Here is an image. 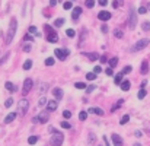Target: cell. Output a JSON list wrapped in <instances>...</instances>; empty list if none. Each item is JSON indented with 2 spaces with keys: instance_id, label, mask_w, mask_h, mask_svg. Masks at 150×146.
Segmentation results:
<instances>
[{
  "instance_id": "bcb514c9",
  "label": "cell",
  "mask_w": 150,
  "mask_h": 146,
  "mask_svg": "<svg viewBox=\"0 0 150 146\" xmlns=\"http://www.w3.org/2000/svg\"><path fill=\"white\" fill-rule=\"evenodd\" d=\"M45 104H47V98H45V97H42L41 99H40V107H44Z\"/></svg>"
},
{
  "instance_id": "52a82bcc",
  "label": "cell",
  "mask_w": 150,
  "mask_h": 146,
  "mask_svg": "<svg viewBox=\"0 0 150 146\" xmlns=\"http://www.w3.org/2000/svg\"><path fill=\"white\" fill-rule=\"evenodd\" d=\"M54 53H55V56H57L60 60H64V58L69 56V53H70V51H69V50H60V48H57L55 51H54Z\"/></svg>"
},
{
  "instance_id": "8d00e7d4",
  "label": "cell",
  "mask_w": 150,
  "mask_h": 146,
  "mask_svg": "<svg viewBox=\"0 0 150 146\" xmlns=\"http://www.w3.org/2000/svg\"><path fill=\"white\" fill-rule=\"evenodd\" d=\"M12 104H13V99H12V98H9V99H6L4 107H6V108H9V107H12Z\"/></svg>"
},
{
  "instance_id": "ba28073f",
  "label": "cell",
  "mask_w": 150,
  "mask_h": 146,
  "mask_svg": "<svg viewBox=\"0 0 150 146\" xmlns=\"http://www.w3.org/2000/svg\"><path fill=\"white\" fill-rule=\"evenodd\" d=\"M112 143H114V146H122L124 145V143H122L121 136H120V135H117V133H114V135H112Z\"/></svg>"
},
{
  "instance_id": "cb8c5ba5",
  "label": "cell",
  "mask_w": 150,
  "mask_h": 146,
  "mask_svg": "<svg viewBox=\"0 0 150 146\" xmlns=\"http://www.w3.org/2000/svg\"><path fill=\"white\" fill-rule=\"evenodd\" d=\"M88 140H89V143H91V145H95V143H96V136H95L93 133H91Z\"/></svg>"
},
{
  "instance_id": "5b68a950",
  "label": "cell",
  "mask_w": 150,
  "mask_h": 146,
  "mask_svg": "<svg viewBox=\"0 0 150 146\" xmlns=\"http://www.w3.org/2000/svg\"><path fill=\"white\" fill-rule=\"evenodd\" d=\"M32 85H34V82H32V79H25V82H23V89H22V94L23 95H26V94H29L31 92V89H32Z\"/></svg>"
},
{
  "instance_id": "680465c9",
  "label": "cell",
  "mask_w": 150,
  "mask_h": 146,
  "mask_svg": "<svg viewBox=\"0 0 150 146\" xmlns=\"http://www.w3.org/2000/svg\"><path fill=\"white\" fill-rule=\"evenodd\" d=\"M32 123H40V121H38V118H37V117H34V118H32Z\"/></svg>"
},
{
  "instance_id": "60d3db41",
  "label": "cell",
  "mask_w": 150,
  "mask_h": 146,
  "mask_svg": "<svg viewBox=\"0 0 150 146\" xmlns=\"http://www.w3.org/2000/svg\"><path fill=\"white\" fill-rule=\"evenodd\" d=\"M142 28H143L144 31H149V29H150V22H143Z\"/></svg>"
},
{
  "instance_id": "e0dca14e",
  "label": "cell",
  "mask_w": 150,
  "mask_h": 146,
  "mask_svg": "<svg viewBox=\"0 0 150 146\" xmlns=\"http://www.w3.org/2000/svg\"><path fill=\"white\" fill-rule=\"evenodd\" d=\"M120 85H121V89H122V91H128V89H130V86H131L130 80H122Z\"/></svg>"
},
{
  "instance_id": "681fc988",
  "label": "cell",
  "mask_w": 150,
  "mask_h": 146,
  "mask_svg": "<svg viewBox=\"0 0 150 146\" xmlns=\"http://www.w3.org/2000/svg\"><path fill=\"white\" fill-rule=\"evenodd\" d=\"M61 127H63V129H70V123H67V121H63V123H61Z\"/></svg>"
},
{
  "instance_id": "4fadbf2b",
  "label": "cell",
  "mask_w": 150,
  "mask_h": 146,
  "mask_svg": "<svg viewBox=\"0 0 150 146\" xmlns=\"http://www.w3.org/2000/svg\"><path fill=\"white\" fill-rule=\"evenodd\" d=\"M80 15H82V7H79V6H77V7H74V9H73V13H71V18L76 21Z\"/></svg>"
},
{
  "instance_id": "9f6ffc18",
  "label": "cell",
  "mask_w": 150,
  "mask_h": 146,
  "mask_svg": "<svg viewBox=\"0 0 150 146\" xmlns=\"http://www.w3.org/2000/svg\"><path fill=\"white\" fill-rule=\"evenodd\" d=\"M57 4V0H50V6H55Z\"/></svg>"
},
{
  "instance_id": "277c9868",
  "label": "cell",
  "mask_w": 150,
  "mask_h": 146,
  "mask_svg": "<svg viewBox=\"0 0 150 146\" xmlns=\"http://www.w3.org/2000/svg\"><path fill=\"white\" fill-rule=\"evenodd\" d=\"M136 25H137V13H136V10L131 7V9H130V21H128V26H130L131 29H134Z\"/></svg>"
},
{
  "instance_id": "e575fe53",
  "label": "cell",
  "mask_w": 150,
  "mask_h": 146,
  "mask_svg": "<svg viewBox=\"0 0 150 146\" xmlns=\"http://www.w3.org/2000/svg\"><path fill=\"white\" fill-rule=\"evenodd\" d=\"M147 95V92H146V89H140V92H139V99H143V98Z\"/></svg>"
},
{
  "instance_id": "d6a6232c",
  "label": "cell",
  "mask_w": 150,
  "mask_h": 146,
  "mask_svg": "<svg viewBox=\"0 0 150 146\" xmlns=\"http://www.w3.org/2000/svg\"><path fill=\"white\" fill-rule=\"evenodd\" d=\"M79 118H80L82 121H85V120L88 118V113H86V111H82V113L79 114Z\"/></svg>"
},
{
  "instance_id": "c3c4849f",
  "label": "cell",
  "mask_w": 150,
  "mask_h": 146,
  "mask_svg": "<svg viewBox=\"0 0 150 146\" xmlns=\"http://www.w3.org/2000/svg\"><path fill=\"white\" fill-rule=\"evenodd\" d=\"M130 72H131V66H127V67H124V70L121 73L124 75V73H130Z\"/></svg>"
},
{
  "instance_id": "f6af8a7d",
  "label": "cell",
  "mask_w": 150,
  "mask_h": 146,
  "mask_svg": "<svg viewBox=\"0 0 150 146\" xmlns=\"http://www.w3.org/2000/svg\"><path fill=\"white\" fill-rule=\"evenodd\" d=\"M63 115H64V118H70L71 117V113L69 110H66V111H63Z\"/></svg>"
},
{
  "instance_id": "d4e9b609",
  "label": "cell",
  "mask_w": 150,
  "mask_h": 146,
  "mask_svg": "<svg viewBox=\"0 0 150 146\" xmlns=\"http://www.w3.org/2000/svg\"><path fill=\"white\" fill-rule=\"evenodd\" d=\"M28 31H29V34H34V35L40 37V32L37 31V28H35V26H29V29H28Z\"/></svg>"
},
{
  "instance_id": "603a6c76",
  "label": "cell",
  "mask_w": 150,
  "mask_h": 146,
  "mask_svg": "<svg viewBox=\"0 0 150 146\" xmlns=\"http://www.w3.org/2000/svg\"><path fill=\"white\" fill-rule=\"evenodd\" d=\"M31 67H32V60H26V61L23 63V69H25V70H29Z\"/></svg>"
},
{
  "instance_id": "5bb4252c",
  "label": "cell",
  "mask_w": 150,
  "mask_h": 146,
  "mask_svg": "<svg viewBox=\"0 0 150 146\" xmlns=\"http://www.w3.org/2000/svg\"><path fill=\"white\" fill-rule=\"evenodd\" d=\"M52 95H54L55 99H61V98H63V91H61L60 88H55V89L52 91Z\"/></svg>"
},
{
  "instance_id": "7a4b0ae2",
  "label": "cell",
  "mask_w": 150,
  "mask_h": 146,
  "mask_svg": "<svg viewBox=\"0 0 150 146\" xmlns=\"http://www.w3.org/2000/svg\"><path fill=\"white\" fill-rule=\"evenodd\" d=\"M63 140H64V136H63V133H60V132H55V133L51 136L50 143H51V146H61V145H63Z\"/></svg>"
},
{
  "instance_id": "1f68e13d",
  "label": "cell",
  "mask_w": 150,
  "mask_h": 146,
  "mask_svg": "<svg viewBox=\"0 0 150 146\" xmlns=\"http://www.w3.org/2000/svg\"><path fill=\"white\" fill-rule=\"evenodd\" d=\"M41 88H40V91L41 92H45L47 89H48V83H44V82H41V85H40Z\"/></svg>"
},
{
  "instance_id": "7bdbcfd3",
  "label": "cell",
  "mask_w": 150,
  "mask_h": 146,
  "mask_svg": "<svg viewBox=\"0 0 150 146\" xmlns=\"http://www.w3.org/2000/svg\"><path fill=\"white\" fill-rule=\"evenodd\" d=\"M45 64H47V66H52V64H54V58H52V57H48V58L45 60Z\"/></svg>"
},
{
  "instance_id": "f546056e",
  "label": "cell",
  "mask_w": 150,
  "mask_h": 146,
  "mask_svg": "<svg viewBox=\"0 0 150 146\" xmlns=\"http://www.w3.org/2000/svg\"><path fill=\"white\" fill-rule=\"evenodd\" d=\"M63 24H64V19H61V18H60V19H57V21L54 22V25H55L57 28H60V26H63Z\"/></svg>"
},
{
  "instance_id": "2e32d148",
  "label": "cell",
  "mask_w": 150,
  "mask_h": 146,
  "mask_svg": "<svg viewBox=\"0 0 150 146\" xmlns=\"http://www.w3.org/2000/svg\"><path fill=\"white\" fill-rule=\"evenodd\" d=\"M15 118H16V113H10L9 115H6V118H4V123H6V124H9V123H12Z\"/></svg>"
},
{
  "instance_id": "91938a15",
  "label": "cell",
  "mask_w": 150,
  "mask_h": 146,
  "mask_svg": "<svg viewBox=\"0 0 150 146\" xmlns=\"http://www.w3.org/2000/svg\"><path fill=\"white\" fill-rule=\"evenodd\" d=\"M133 146H142V145L140 143H136V145H133Z\"/></svg>"
},
{
  "instance_id": "3957f363",
  "label": "cell",
  "mask_w": 150,
  "mask_h": 146,
  "mask_svg": "<svg viewBox=\"0 0 150 146\" xmlns=\"http://www.w3.org/2000/svg\"><path fill=\"white\" fill-rule=\"evenodd\" d=\"M28 108H29V101L25 99V98L21 99L19 104H18V111H19V114H21V115H25L26 111H28Z\"/></svg>"
},
{
  "instance_id": "f1b7e54d",
  "label": "cell",
  "mask_w": 150,
  "mask_h": 146,
  "mask_svg": "<svg viewBox=\"0 0 150 146\" xmlns=\"http://www.w3.org/2000/svg\"><path fill=\"white\" fill-rule=\"evenodd\" d=\"M63 7H64V10H70V9L73 7V3H71V1H66Z\"/></svg>"
},
{
  "instance_id": "7c38bea8",
  "label": "cell",
  "mask_w": 150,
  "mask_h": 146,
  "mask_svg": "<svg viewBox=\"0 0 150 146\" xmlns=\"http://www.w3.org/2000/svg\"><path fill=\"white\" fill-rule=\"evenodd\" d=\"M88 113L96 114V115H103V110H102V108H98V107H91V108L88 110Z\"/></svg>"
},
{
  "instance_id": "83f0119b",
  "label": "cell",
  "mask_w": 150,
  "mask_h": 146,
  "mask_svg": "<svg viewBox=\"0 0 150 146\" xmlns=\"http://www.w3.org/2000/svg\"><path fill=\"white\" fill-rule=\"evenodd\" d=\"M86 79H88V80H95V79H96V75H95L93 72H92V73L89 72V73L86 75Z\"/></svg>"
},
{
  "instance_id": "9c48e42d",
  "label": "cell",
  "mask_w": 150,
  "mask_h": 146,
  "mask_svg": "<svg viewBox=\"0 0 150 146\" xmlns=\"http://www.w3.org/2000/svg\"><path fill=\"white\" fill-rule=\"evenodd\" d=\"M47 41H48V43H57V41H58V35H57L55 31L48 32V35H47Z\"/></svg>"
},
{
  "instance_id": "30bf717a",
  "label": "cell",
  "mask_w": 150,
  "mask_h": 146,
  "mask_svg": "<svg viewBox=\"0 0 150 146\" xmlns=\"http://www.w3.org/2000/svg\"><path fill=\"white\" fill-rule=\"evenodd\" d=\"M98 18H99L100 21H109V19H111V13H109L108 10H100Z\"/></svg>"
},
{
  "instance_id": "f907efd6",
  "label": "cell",
  "mask_w": 150,
  "mask_h": 146,
  "mask_svg": "<svg viewBox=\"0 0 150 146\" xmlns=\"http://www.w3.org/2000/svg\"><path fill=\"white\" fill-rule=\"evenodd\" d=\"M100 72H102V67H100V66H96V67L93 69V73H95V75H96V73H100Z\"/></svg>"
},
{
  "instance_id": "b9f144b4",
  "label": "cell",
  "mask_w": 150,
  "mask_h": 146,
  "mask_svg": "<svg viewBox=\"0 0 150 146\" xmlns=\"http://www.w3.org/2000/svg\"><path fill=\"white\" fill-rule=\"evenodd\" d=\"M86 6H88L89 9H92V7L95 6V1H93V0H86Z\"/></svg>"
},
{
  "instance_id": "f5cc1de1",
  "label": "cell",
  "mask_w": 150,
  "mask_h": 146,
  "mask_svg": "<svg viewBox=\"0 0 150 146\" xmlns=\"http://www.w3.org/2000/svg\"><path fill=\"white\" fill-rule=\"evenodd\" d=\"M105 73H106L108 76H112V69H111V67H108V69L105 70Z\"/></svg>"
},
{
  "instance_id": "ffe728a7",
  "label": "cell",
  "mask_w": 150,
  "mask_h": 146,
  "mask_svg": "<svg viewBox=\"0 0 150 146\" xmlns=\"http://www.w3.org/2000/svg\"><path fill=\"white\" fill-rule=\"evenodd\" d=\"M4 86H6V89H7V91H10V92H15V91H16V88H15V85H13L12 82H6V85H4Z\"/></svg>"
},
{
  "instance_id": "7dc6e473",
  "label": "cell",
  "mask_w": 150,
  "mask_h": 146,
  "mask_svg": "<svg viewBox=\"0 0 150 146\" xmlns=\"http://www.w3.org/2000/svg\"><path fill=\"white\" fill-rule=\"evenodd\" d=\"M146 12H147V7H144V6H143V7H139V13H140V15H144Z\"/></svg>"
},
{
  "instance_id": "4316f807",
  "label": "cell",
  "mask_w": 150,
  "mask_h": 146,
  "mask_svg": "<svg viewBox=\"0 0 150 146\" xmlns=\"http://www.w3.org/2000/svg\"><path fill=\"white\" fill-rule=\"evenodd\" d=\"M37 142H38V137H37V136H31V137L28 139V143H29V145H35Z\"/></svg>"
},
{
  "instance_id": "d590c367",
  "label": "cell",
  "mask_w": 150,
  "mask_h": 146,
  "mask_svg": "<svg viewBox=\"0 0 150 146\" xmlns=\"http://www.w3.org/2000/svg\"><path fill=\"white\" fill-rule=\"evenodd\" d=\"M66 35H67V37H70V38H73V37L76 35V32H74L73 29H67V31H66Z\"/></svg>"
},
{
  "instance_id": "44dd1931",
  "label": "cell",
  "mask_w": 150,
  "mask_h": 146,
  "mask_svg": "<svg viewBox=\"0 0 150 146\" xmlns=\"http://www.w3.org/2000/svg\"><path fill=\"white\" fill-rule=\"evenodd\" d=\"M122 102H124V99H118V102H117V104L112 107V110H111V111H112V113H114V111H117V110H118V108L122 105Z\"/></svg>"
},
{
  "instance_id": "816d5d0a",
  "label": "cell",
  "mask_w": 150,
  "mask_h": 146,
  "mask_svg": "<svg viewBox=\"0 0 150 146\" xmlns=\"http://www.w3.org/2000/svg\"><path fill=\"white\" fill-rule=\"evenodd\" d=\"M100 31H102L103 34H106V32H108V26H106V25H103V26H100Z\"/></svg>"
},
{
  "instance_id": "6f0895ef",
  "label": "cell",
  "mask_w": 150,
  "mask_h": 146,
  "mask_svg": "<svg viewBox=\"0 0 150 146\" xmlns=\"http://www.w3.org/2000/svg\"><path fill=\"white\" fill-rule=\"evenodd\" d=\"M134 135H136V136H137V137H140V136H143V135H142V132H136V133H134Z\"/></svg>"
},
{
  "instance_id": "6da1fadb",
  "label": "cell",
  "mask_w": 150,
  "mask_h": 146,
  "mask_svg": "<svg viewBox=\"0 0 150 146\" xmlns=\"http://www.w3.org/2000/svg\"><path fill=\"white\" fill-rule=\"evenodd\" d=\"M16 28H18V21L15 18L10 19V24H9V31H7V35H6V44H10L15 34H16Z\"/></svg>"
},
{
  "instance_id": "ee69618b",
  "label": "cell",
  "mask_w": 150,
  "mask_h": 146,
  "mask_svg": "<svg viewBox=\"0 0 150 146\" xmlns=\"http://www.w3.org/2000/svg\"><path fill=\"white\" fill-rule=\"evenodd\" d=\"M95 88H96L95 85H91V86H88V88H86V92H88V94H91V92H93V91H95Z\"/></svg>"
},
{
  "instance_id": "4dcf8cb0",
  "label": "cell",
  "mask_w": 150,
  "mask_h": 146,
  "mask_svg": "<svg viewBox=\"0 0 150 146\" xmlns=\"http://www.w3.org/2000/svg\"><path fill=\"white\" fill-rule=\"evenodd\" d=\"M86 35H88V31L85 29V31H83V34H82V40H80L79 46H83V44H85V38H86Z\"/></svg>"
},
{
  "instance_id": "db71d44e",
  "label": "cell",
  "mask_w": 150,
  "mask_h": 146,
  "mask_svg": "<svg viewBox=\"0 0 150 146\" xmlns=\"http://www.w3.org/2000/svg\"><path fill=\"white\" fill-rule=\"evenodd\" d=\"M99 60H100V63H106V57H105V56L99 57Z\"/></svg>"
},
{
  "instance_id": "484cf974",
  "label": "cell",
  "mask_w": 150,
  "mask_h": 146,
  "mask_svg": "<svg viewBox=\"0 0 150 146\" xmlns=\"http://www.w3.org/2000/svg\"><path fill=\"white\" fill-rule=\"evenodd\" d=\"M114 82H115V83H121V82H122V73H118V75H115V79H114Z\"/></svg>"
},
{
  "instance_id": "74e56055",
  "label": "cell",
  "mask_w": 150,
  "mask_h": 146,
  "mask_svg": "<svg viewBox=\"0 0 150 146\" xmlns=\"http://www.w3.org/2000/svg\"><path fill=\"white\" fill-rule=\"evenodd\" d=\"M128 120H130V115H122V118H121V124H125V123H128Z\"/></svg>"
},
{
  "instance_id": "94428289",
  "label": "cell",
  "mask_w": 150,
  "mask_h": 146,
  "mask_svg": "<svg viewBox=\"0 0 150 146\" xmlns=\"http://www.w3.org/2000/svg\"><path fill=\"white\" fill-rule=\"evenodd\" d=\"M147 9H149V10H150V3H149V6H147Z\"/></svg>"
},
{
  "instance_id": "ac0fdd59",
  "label": "cell",
  "mask_w": 150,
  "mask_h": 146,
  "mask_svg": "<svg viewBox=\"0 0 150 146\" xmlns=\"http://www.w3.org/2000/svg\"><path fill=\"white\" fill-rule=\"evenodd\" d=\"M140 72H142L143 75H146V73L149 72V63H147V61H143V63H142V69H140Z\"/></svg>"
},
{
  "instance_id": "8fae6325",
  "label": "cell",
  "mask_w": 150,
  "mask_h": 146,
  "mask_svg": "<svg viewBox=\"0 0 150 146\" xmlns=\"http://www.w3.org/2000/svg\"><path fill=\"white\" fill-rule=\"evenodd\" d=\"M37 118H38L40 123H47L48 118H50V115H48V113H44V111H42V113H40V115H38Z\"/></svg>"
},
{
  "instance_id": "d6986e66",
  "label": "cell",
  "mask_w": 150,
  "mask_h": 146,
  "mask_svg": "<svg viewBox=\"0 0 150 146\" xmlns=\"http://www.w3.org/2000/svg\"><path fill=\"white\" fill-rule=\"evenodd\" d=\"M108 63H109V67L112 69V67H115L117 66V63H118V57H112V58H109L108 60Z\"/></svg>"
},
{
  "instance_id": "f35d334b",
  "label": "cell",
  "mask_w": 150,
  "mask_h": 146,
  "mask_svg": "<svg viewBox=\"0 0 150 146\" xmlns=\"http://www.w3.org/2000/svg\"><path fill=\"white\" fill-rule=\"evenodd\" d=\"M89 58H91L92 61H95V60H96V58H99V57H98V54H96V53H91V54H89Z\"/></svg>"
},
{
  "instance_id": "8992f818",
  "label": "cell",
  "mask_w": 150,
  "mask_h": 146,
  "mask_svg": "<svg viewBox=\"0 0 150 146\" xmlns=\"http://www.w3.org/2000/svg\"><path fill=\"white\" fill-rule=\"evenodd\" d=\"M149 40H140V41H137V44L133 47V50L134 51H140V50H143V48H146L147 46H149Z\"/></svg>"
},
{
  "instance_id": "836d02e7",
  "label": "cell",
  "mask_w": 150,
  "mask_h": 146,
  "mask_svg": "<svg viewBox=\"0 0 150 146\" xmlns=\"http://www.w3.org/2000/svg\"><path fill=\"white\" fill-rule=\"evenodd\" d=\"M112 6H114V7H120V6H122V0H112Z\"/></svg>"
},
{
  "instance_id": "ab89813d",
  "label": "cell",
  "mask_w": 150,
  "mask_h": 146,
  "mask_svg": "<svg viewBox=\"0 0 150 146\" xmlns=\"http://www.w3.org/2000/svg\"><path fill=\"white\" fill-rule=\"evenodd\" d=\"M74 86H76L77 89H83V88H86V85H85L83 82H77V83H76Z\"/></svg>"
},
{
  "instance_id": "9a60e30c",
  "label": "cell",
  "mask_w": 150,
  "mask_h": 146,
  "mask_svg": "<svg viewBox=\"0 0 150 146\" xmlns=\"http://www.w3.org/2000/svg\"><path fill=\"white\" fill-rule=\"evenodd\" d=\"M48 104V111H55L57 110V107H58V104H57V101L55 99H52L50 102H47Z\"/></svg>"
},
{
  "instance_id": "11a10c76",
  "label": "cell",
  "mask_w": 150,
  "mask_h": 146,
  "mask_svg": "<svg viewBox=\"0 0 150 146\" xmlns=\"http://www.w3.org/2000/svg\"><path fill=\"white\" fill-rule=\"evenodd\" d=\"M106 3H108V0H99V4H100V6H105Z\"/></svg>"
},
{
  "instance_id": "7402d4cb",
  "label": "cell",
  "mask_w": 150,
  "mask_h": 146,
  "mask_svg": "<svg viewBox=\"0 0 150 146\" xmlns=\"http://www.w3.org/2000/svg\"><path fill=\"white\" fill-rule=\"evenodd\" d=\"M114 35H115L117 38H122V37H124V32H122L121 29H114Z\"/></svg>"
}]
</instances>
